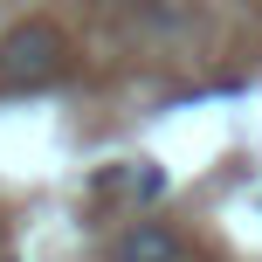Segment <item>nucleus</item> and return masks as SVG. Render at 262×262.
<instances>
[{"label":"nucleus","instance_id":"f03ea898","mask_svg":"<svg viewBox=\"0 0 262 262\" xmlns=\"http://www.w3.org/2000/svg\"><path fill=\"white\" fill-rule=\"evenodd\" d=\"M104 262H186V242L172 235L166 221H131L118 242H111Z\"/></svg>","mask_w":262,"mask_h":262},{"label":"nucleus","instance_id":"f257e3e1","mask_svg":"<svg viewBox=\"0 0 262 262\" xmlns=\"http://www.w3.org/2000/svg\"><path fill=\"white\" fill-rule=\"evenodd\" d=\"M62 69V28L55 21H21L0 35V83L7 90H35Z\"/></svg>","mask_w":262,"mask_h":262}]
</instances>
